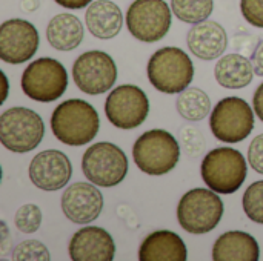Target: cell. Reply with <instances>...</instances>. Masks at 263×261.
<instances>
[{"mask_svg":"<svg viewBox=\"0 0 263 261\" xmlns=\"http://www.w3.org/2000/svg\"><path fill=\"white\" fill-rule=\"evenodd\" d=\"M51 129L63 145L83 146L96 138L100 129V117L91 103L82 98H71L54 109Z\"/></svg>","mask_w":263,"mask_h":261,"instance_id":"1","label":"cell"},{"mask_svg":"<svg viewBox=\"0 0 263 261\" xmlns=\"http://www.w3.org/2000/svg\"><path fill=\"white\" fill-rule=\"evenodd\" d=\"M148 78L151 85L163 94H180L194 77V65L190 55L176 46L156 51L148 62Z\"/></svg>","mask_w":263,"mask_h":261,"instance_id":"2","label":"cell"},{"mask_svg":"<svg viewBox=\"0 0 263 261\" xmlns=\"http://www.w3.org/2000/svg\"><path fill=\"white\" fill-rule=\"evenodd\" d=\"M136 166L148 175L171 172L180 158V146L173 134L165 129H151L142 134L133 146Z\"/></svg>","mask_w":263,"mask_h":261,"instance_id":"3","label":"cell"},{"mask_svg":"<svg viewBox=\"0 0 263 261\" xmlns=\"http://www.w3.org/2000/svg\"><path fill=\"white\" fill-rule=\"evenodd\" d=\"M200 174L210 189L230 195L237 192L247 180V160L234 148H216L205 155Z\"/></svg>","mask_w":263,"mask_h":261,"instance_id":"4","label":"cell"},{"mask_svg":"<svg viewBox=\"0 0 263 261\" xmlns=\"http://www.w3.org/2000/svg\"><path fill=\"white\" fill-rule=\"evenodd\" d=\"M223 202L213 189L188 191L177 205V220L183 231L194 235L208 234L223 217Z\"/></svg>","mask_w":263,"mask_h":261,"instance_id":"5","label":"cell"},{"mask_svg":"<svg viewBox=\"0 0 263 261\" xmlns=\"http://www.w3.org/2000/svg\"><path fill=\"white\" fill-rule=\"evenodd\" d=\"M45 125L42 117L23 106H14L0 115L2 145L17 154L34 151L43 140Z\"/></svg>","mask_w":263,"mask_h":261,"instance_id":"6","label":"cell"},{"mask_svg":"<svg viewBox=\"0 0 263 261\" xmlns=\"http://www.w3.org/2000/svg\"><path fill=\"white\" fill-rule=\"evenodd\" d=\"M82 171L86 180L96 186L112 188L125 180L128 174V158L114 143H94L83 154Z\"/></svg>","mask_w":263,"mask_h":261,"instance_id":"7","label":"cell"},{"mask_svg":"<svg viewBox=\"0 0 263 261\" xmlns=\"http://www.w3.org/2000/svg\"><path fill=\"white\" fill-rule=\"evenodd\" d=\"M68 88V74L65 66L51 57H42L31 62L22 75V89L26 97L49 103L60 98Z\"/></svg>","mask_w":263,"mask_h":261,"instance_id":"8","label":"cell"},{"mask_svg":"<svg viewBox=\"0 0 263 261\" xmlns=\"http://www.w3.org/2000/svg\"><path fill=\"white\" fill-rule=\"evenodd\" d=\"M210 128L222 143L243 142L254 129L253 109L240 97L222 98L211 112Z\"/></svg>","mask_w":263,"mask_h":261,"instance_id":"9","label":"cell"},{"mask_svg":"<svg viewBox=\"0 0 263 261\" xmlns=\"http://www.w3.org/2000/svg\"><path fill=\"white\" fill-rule=\"evenodd\" d=\"M171 11L165 0H134L126 12L128 31L140 42H159L171 28Z\"/></svg>","mask_w":263,"mask_h":261,"instance_id":"10","label":"cell"},{"mask_svg":"<svg viewBox=\"0 0 263 261\" xmlns=\"http://www.w3.org/2000/svg\"><path fill=\"white\" fill-rule=\"evenodd\" d=\"M76 86L88 95L108 92L117 78V66L112 57L103 51H88L80 54L72 65Z\"/></svg>","mask_w":263,"mask_h":261,"instance_id":"11","label":"cell"},{"mask_svg":"<svg viewBox=\"0 0 263 261\" xmlns=\"http://www.w3.org/2000/svg\"><path fill=\"white\" fill-rule=\"evenodd\" d=\"M105 114L111 125L129 131L140 126L149 114V100L146 94L134 85H122L108 94Z\"/></svg>","mask_w":263,"mask_h":261,"instance_id":"12","label":"cell"},{"mask_svg":"<svg viewBox=\"0 0 263 261\" xmlns=\"http://www.w3.org/2000/svg\"><path fill=\"white\" fill-rule=\"evenodd\" d=\"M39 45V31L28 20L11 18L0 25V58L5 63L20 65L31 60Z\"/></svg>","mask_w":263,"mask_h":261,"instance_id":"13","label":"cell"},{"mask_svg":"<svg viewBox=\"0 0 263 261\" xmlns=\"http://www.w3.org/2000/svg\"><path fill=\"white\" fill-rule=\"evenodd\" d=\"M29 180L42 191H59L68 185L72 175V166L66 154L57 149L39 152L29 163Z\"/></svg>","mask_w":263,"mask_h":261,"instance_id":"14","label":"cell"},{"mask_svg":"<svg viewBox=\"0 0 263 261\" xmlns=\"http://www.w3.org/2000/svg\"><path fill=\"white\" fill-rule=\"evenodd\" d=\"M65 217L76 225H88L99 218L103 209V195L92 183H74L60 200Z\"/></svg>","mask_w":263,"mask_h":261,"instance_id":"15","label":"cell"},{"mask_svg":"<svg viewBox=\"0 0 263 261\" xmlns=\"http://www.w3.org/2000/svg\"><path fill=\"white\" fill-rule=\"evenodd\" d=\"M68 252L72 261H112L116 245L111 234L103 228L86 226L72 235Z\"/></svg>","mask_w":263,"mask_h":261,"instance_id":"16","label":"cell"},{"mask_svg":"<svg viewBox=\"0 0 263 261\" xmlns=\"http://www.w3.org/2000/svg\"><path fill=\"white\" fill-rule=\"evenodd\" d=\"M188 48L202 60H214L222 57L228 46V35L225 28L213 20L196 23L188 31Z\"/></svg>","mask_w":263,"mask_h":261,"instance_id":"17","label":"cell"},{"mask_svg":"<svg viewBox=\"0 0 263 261\" xmlns=\"http://www.w3.org/2000/svg\"><path fill=\"white\" fill-rule=\"evenodd\" d=\"M188 249L185 242L173 231H156L140 245V261H186Z\"/></svg>","mask_w":263,"mask_h":261,"instance_id":"18","label":"cell"},{"mask_svg":"<svg viewBox=\"0 0 263 261\" xmlns=\"http://www.w3.org/2000/svg\"><path fill=\"white\" fill-rule=\"evenodd\" d=\"M260 258L259 243L243 231L222 234L213 246L214 261H257Z\"/></svg>","mask_w":263,"mask_h":261,"instance_id":"19","label":"cell"},{"mask_svg":"<svg viewBox=\"0 0 263 261\" xmlns=\"http://www.w3.org/2000/svg\"><path fill=\"white\" fill-rule=\"evenodd\" d=\"M85 22L88 31L102 40L116 37L123 25V15L120 8L111 0H96L85 12Z\"/></svg>","mask_w":263,"mask_h":261,"instance_id":"20","label":"cell"},{"mask_svg":"<svg viewBox=\"0 0 263 261\" xmlns=\"http://www.w3.org/2000/svg\"><path fill=\"white\" fill-rule=\"evenodd\" d=\"M46 38L57 51H72L83 40V25L72 14H57L46 26Z\"/></svg>","mask_w":263,"mask_h":261,"instance_id":"21","label":"cell"},{"mask_svg":"<svg viewBox=\"0 0 263 261\" xmlns=\"http://www.w3.org/2000/svg\"><path fill=\"white\" fill-rule=\"evenodd\" d=\"M254 66L242 54H228L219 58L214 68L216 80L228 89H242L253 82Z\"/></svg>","mask_w":263,"mask_h":261,"instance_id":"22","label":"cell"},{"mask_svg":"<svg viewBox=\"0 0 263 261\" xmlns=\"http://www.w3.org/2000/svg\"><path fill=\"white\" fill-rule=\"evenodd\" d=\"M177 112L190 122H200L206 118L211 109V98L199 88H186L182 91L176 102Z\"/></svg>","mask_w":263,"mask_h":261,"instance_id":"23","label":"cell"},{"mask_svg":"<svg viewBox=\"0 0 263 261\" xmlns=\"http://www.w3.org/2000/svg\"><path fill=\"white\" fill-rule=\"evenodd\" d=\"M214 0H171L173 14L185 23H200L213 14Z\"/></svg>","mask_w":263,"mask_h":261,"instance_id":"24","label":"cell"},{"mask_svg":"<svg viewBox=\"0 0 263 261\" xmlns=\"http://www.w3.org/2000/svg\"><path fill=\"white\" fill-rule=\"evenodd\" d=\"M242 205L247 217L251 222L263 225V180L256 182L247 188L242 198Z\"/></svg>","mask_w":263,"mask_h":261,"instance_id":"25","label":"cell"},{"mask_svg":"<svg viewBox=\"0 0 263 261\" xmlns=\"http://www.w3.org/2000/svg\"><path fill=\"white\" fill-rule=\"evenodd\" d=\"M15 228L23 234H34L42 225V211L37 205L28 203L17 209L14 217Z\"/></svg>","mask_w":263,"mask_h":261,"instance_id":"26","label":"cell"},{"mask_svg":"<svg viewBox=\"0 0 263 261\" xmlns=\"http://www.w3.org/2000/svg\"><path fill=\"white\" fill-rule=\"evenodd\" d=\"M12 260L17 261H49L51 254L46 246L37 240H28L20 243L12 251Z\"/></svg>","mask_w":263,"mask_h":261,"instance_id":"27","label":"cell"},{"mask_svg":"<svg viewBox=\"0 0 263 261\" xmlns=\"http://www.w3.org/2000/svg\"><path fill=\"white\" fill-rule=\"evenodd\" d=\"M179 137H180V142L183 143L185 151L191 157H197L203 151L205 140H203V135L196 128H191V126L182 128L179 132Z\"/></svg>","mask_w":263,"mask_h":261,"instance_id":"28","label":"cell"},{"mask_svg":"<svg viewBox=\"0 0 263 261\" xmlns=\"http://www.w3.org/2000/svg\"><path fill=\"white\" fill-rule=\"evenodd\" d=\"M243 18L257 28H263V0H240Z\"/></svg>","mask_w":263,"mask_h":261,"instance_id":"29","label":"cell"},{"mask_svg":"<svg viewBox=\"0 0 263 261\" xmlns=\"http://www.w3.org/2000/svg\"><path fill=\"white\" fill-rule=\"evenodd\" d=\"M248 163L250 166L263 175V134L254 137L248 148Z\"/></svg>","mask_w":263,"mask_h":261,"instance_id":"30","label":"cell"},{"mask_svg":"<svg viewBox=\"0 0 263 261\" xmlns=\"http://www.w3.org/2000/svg\"><path fill=\"white\" fill-rule=\"evenodd\" d=\"M251 62H253V66H254V72L257 75L263 77V40H260L254 51H253V55H251Z\"/></svg>","mask_w":263,"mask_h":261,"instance_id":"31","label":"cell"},{"mask_svg":"<svg viewBox=\"0 0 263 261\" xmlns=\"http://www.w3.org/2000/svg\"><path fill=\"white\" fill-rule=\"evenodd\" d=\"M253 106H254V112L257 114V117L263 122V83L259 85V88L254 92L253 97Z\"/></svg>","mask_w":263,"mask_h":261,"instance_id":"32","label":"cell"},{"mask_svg":"<svg viewBox=\"0 0 263 261\" xmlns=\"http://www.w3.org/2000/svg\"><path fill=\"white\" fill-rule=\"evenodd\" d=\"M54 2L66 9H82L91 5L92 0H54Z\"/></svg>","mask_w":263,"mask_h":261,"instance_id":"33","label":"cell"},{"mask_svg":"<svg viewBox=\"0 0 263 261\" xmlns=\"http://www.w3.org/2000/svg\"><path fill=\"white\" fill-rule=\"evenodd\" d=\"M39 5H40L39 0H22V3H20L22 9H23V11H28V12L35 11V9L39 8Z\"/></svg>","mask_w":263,"mask_h":261,"instance_id":"34","label":"cell"}]
</instances>
